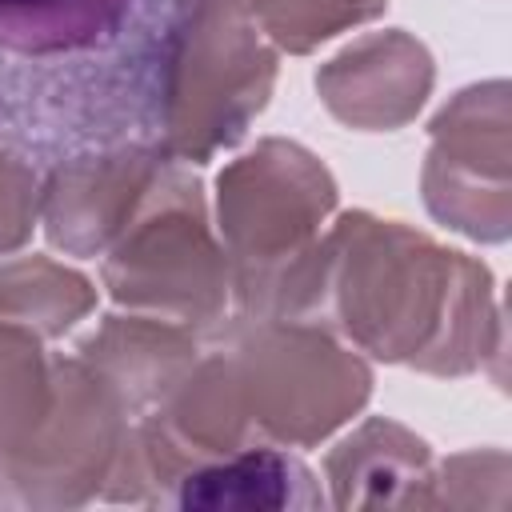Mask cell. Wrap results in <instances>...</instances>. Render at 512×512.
<instances>
[{"instance_id": "cell-18", "label": "cell", "mask_w": 512, "mask_h": 512, "mask_svg": "<svg viewBox=\"0 0 512 512\" xmlns=\"http://www.w3.org/2000/svg\"><path fill=\"white\" fill-rule=\"evenodd\" d=\"M36 212H40V192L32 168L16 152L0 148V256L16 252L32 236Z\"/></svg>"}, {"instance_id": "cell-5", "label": "cell", "mask_w": 512, "mask_h": 512, "mask_svg": "<svg viewBox=\"0 0 512 512\" xmlns=\"http://www.w3.org/2000/svg\"><path fill=\"white\" fill-rule=\"evenodd\" d=\"M108 296L144 316L208 328L224 320L228 256L208 228L196 176L164 164L128 228L104 252Z\"/></svg>"}, {"instance_id": "cell-4", "label": "cell", "mask_w": 512, "mask_h": 512, "mask_svg": "<svg viewBox=\"0 0 512 512\" xmlns=\"http://www.w3.org/2000/svg\"><path fill=\"white\" fill-rule=\"evenodd\" d=\"M276 48L260 28L212 0H184L160 64L164 152L204 164L232 148L264 112Z\"/></svg>"}, {"instance_id": "cell-15", "label": "cell", "mask_w": 512, "mask_h": 512, "mask_svg": "<svg viewBox=\"0 0 512 512\" xmlns=\"http://www.w3.org/2000/svg\"><path fill=\"white\" fill-rule=\"evenodd\" d=\"M388 0H256L252 24L276 52H312L324 40L376 20Z\"/></svg>"}, {"instance_id": "cell-17", "label": "cell", "mask_w": 512, "mask_h": 512, "mask_svg": "<svg viewBox=\"0 0 512 512\" xmlns=\"http://www.w3.org/2000/svg\"><path fill=\"white\" fill-rule=\"evenodd\" d=\"M512 460L504 448L460 452L428 472L420 508H504L508 504Z\"/></svg>"}, {"instance_id": "cell-10", "label": "cell", "mask_w": 512, "mask_h": 512, "mask_svg": "<svg viewBox=\"0 0 512 512\" xmlns=\"http://www.w3.org/2000/svg\"><path fill=\"white\" fill-rule=\"evenodd\" d=\"M76 356L116 388L128 416H140L184 380V372L200 360V344L196 332L176 320L128 312L104 316L76 344Z\"/></svg>"}, {"instance_id": "cell-11", "label": "cell", "mask_w": 512, "mask_h": 512, "mask_svg": "<svg viewBox=\"0 0 512 512\" xmlns=\"http://www.w3.org/2000/svg\"><path fill=\"white\" fill-rule=\"evenodd\" d=\"M428 472V444L388 416H368L324 456L328 500L336 508H420Z\"/></svg>"}, {"instance_id": "cell-9", "label": "cell", "mask_w": 512, "mask_h": 512, "mask_svg": "<svg viewBox=\"0 0 512 512\" xmlns=\"http://www.w3.org/2000/svg\"><path fill=\"white\" fill-rule=\"evenodd\" d=\"M432 80V52L404 28H384L340 48L316 72V92L340 124L360 132H396L416 120Z\"/></svg>"}, {"instance_id": "cell-13", "label": "cell", "mask_w": 512, "mask_h": 512, "mask_svg": "<svg viewBox=\"0 0 512 512\" xmlns=\"http://www.w3.org/2000/svg\"><path fill=\"white\" fill-rule=\"evenodd\" d=\"M96 308V288L52 256H16L0 264V320L56 340Z\"/></svg>"}, {"instance_id": "cell-12", "label": "cell", "mask_w": 512, "mask_h": 512, "mask_svg": "<svg viewBox=\"0 0 512 512\" xmlns=\"http://www.w3.org/2000/svg\"><path fill=\"white\" fill-rule=\"evenodd\" d=\"M328 496L320 492V480L312 468L280 444H248L232 456L208 460L192 468L176 488V508H320Z\"/></svg>"}, {"instance_id": "cell-8", "label": "cell", "mask_w": 512, "mask_h": 512, "mask_svg": "<svg viewBox=\"0 0 512 512\" xmlns=\"http://www.w3.org/2000/svg\"><path fill=\"white\" fill-rule=\"evenodd\" d=\"M168 160L152 148H108L60 164L40 192L48 244L68 256H104L128 228Z\"/></svg>"}, {"instance_id": "cell-16", "label": "cell", "mask_w": 512, "mask_h": 512, "mask_svg": "<svg viewBox=\"0 0 512 512\" xmlns=\"http://www.w3.org/2000/svg\"><path fill=\"white\" fill-rule=\"evenodd\" d=\"M52 384V360L40 336L0 320V452L12 448L44 412Z\"/></svg>"}, {"instance_id": "cell-3", "label": "cell", "mask_w": 512, "mask_h": 512, "mask_svg": "<svg viewBox=\"0 0 512 512\" xmlns=\"http://www.w3.org/2000/svg\"><path fill=\"white\" fill-rule=\"evenodd\" d=\"M256 440L312 448L348 424L372 396V368L316 320L240 316L216 344Z\"/></svg>"}, {"instance_id": "cell-1", "label": "cell", "mask_w": 512, "mask_h": 512, "mask_svg": "<svg viewBox=\"0 0 512 512\" xmlns=\"http://www.w3.org/2000/svg\"><path fill=\"white\" fill-rule=\"evenodd\" d=\"M324 256V308L360 352L428 376H468L500 356L504 320L480 260L372 212H344Z\"/></svg>"}, {"instance_id": "cell-6", "label": "cell", "mask_w": 512, "mask_h": 512, "mask_svg": "<svg viewBox=\"0 0 512 512\" xmlns=\"http://www.w3.org/2000/svg\"><path fill=\"white\" fill-rule=\"evenodd\" d=\"M128 420L116 388L80 356L52 360L44 412L0 452V508H80L96 500Z\"/></svg>"}, {"instance_id": "cell-2", "label": "cell", "mask_w": 512, "mask_h": 512, "mask_svg": "<svg viewBox=\"0 0 512 512\" xmlns=\"http://www.w3.org/2000/svg\"><path fill=\"white\" fill-rule=\"evenodd\" d=\"M336 208L332 172L292 140H260L216 176V228L228 296L240 316L316 320L324 312V236Z\"/></svg>"}, {"instance_id": "cell-14", "label": "cell", "mask_w": 512, "mask_h": 512, "mask_svg": "<svg viewBox=\"0 0 512 512\" xmlns=\"http://www.w3.org/2000/svg\"><path fill=\"white\" fill-rule=\"evenodd\" d=\"M128 12V0H0V48L20 56H56L104 44Z\"/></svg>"}, {"instance_id": "cell-7", "label": "cell", "mask_w": 512, "mask_h": 512, "mask_svg": "<svg viewBox=\"0 0 512 512\" xmlns=\"http://www.w3.org/2000/svg\"><path fill=\"white\" fill-rule=\"evenodd\" d=\"M508 84L484 80L456 92L428 124L420 188L424 208L460 236L500 244L512 228L508 184Z\"/></svg>"}]
</instances>
